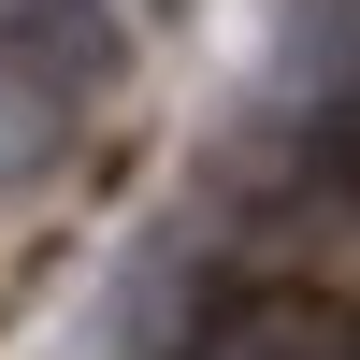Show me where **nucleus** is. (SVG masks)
I'll list each match as a JSON object with an SVG mask.
<instances>
[{
	"label": "nucleus",
	"instance_id": "obj_1",
	"mask_svg": "<svg viewBox=\"0 0 360 360\" xmlns=\"http://www.w3.org/2000/svg\"><path fill=\"white\" fill-rule=\"evenodd\" d=\"M0 44H15L44 86H101L115 29H101V0H0Z\"/></svg>",
	"mask_w": 360,
	"mask_h": 360
},
{
	"label": "nucleus",
	"instance_id": "obj_2",
	"mask_svg": "<svg viewBox=\"0 0 360 360\" xmlns=\"http://www.w3.org/2000/svg\"><path fill=\"white\" fill-rule=\"evenodd\" d=\"M317 173H332V188H360V101L317 115Z\"/></svg>",
	"mask_w": 360,
	"mask_h": 360
},
{
	"label": "nucleus",
	"instance_id": "obj_3",
	"mask_svg": "<svg viewBox=\"0 0 360 360\" xmlns=\"http://www.w3.org/2000/svg\"><path fill=\"white\" fill-rule=\"evenodd\" d=\"M217 360H303V346H288V332H245V346H217Z\"/></svg>",
	"mask_w": 360,
	"mask_h": 360
}]
</instances>
